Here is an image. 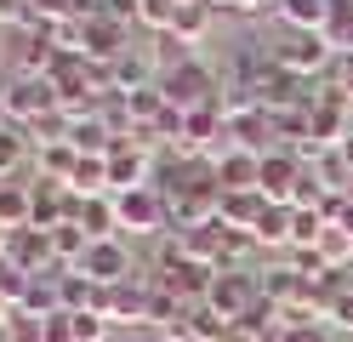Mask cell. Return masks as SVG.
<instances>
[{
    "label": "cell",
    "instance_id": "cell-24",
    "mask_svg": "<svg viewBox=\"0 0 353 342\" xmlns=\"http://www.w3.org/2000/svg\"><path fill=\"white\" fill-rule=\"evenodd\" d=\"M125 342H148V336H125Z\"/></svg>",
    "mask_w": 353,
    "mask_h": 342
},
{
    "label": "cell",
    "instance_id": "cell-22",
    "mask_svg": "<svg viewBox=\"0 0 353 342\" xmlns=\"http://www.w3.org/2000/svg\"><path fill=\"white\" fill-rule=\"evenodd\" d=\"M12 314H17V303H12V296H6V291H0V331H6V325H12Z\"/></svg>",
    "mask_w": 353,
    "mask_h": 342
},
{
    "label": "cell",
    "instance_id": "cell-2",
    "mask_svg": "<svg viewBox=\"0 0 353 342\" xmlns=\"http://www.w3.org/2000/svg\"><path fill=\"white\" fill-rule=\"evenodd\" d=\"M0 103H6V126H17V131H29L34 120H46V114L57 108V91H52V80L46 75H6V86H0Z\"/></svg>",
    "mask_w": 353,
    "mask_h": 342
},
{
    "label": "cell",
    "instance_id": "cell-13",
    "mask_svg": "<svg viewBox=\"0 0 353 342\" xmlns=\"http://www.w3.org/2000/svg\"><path fill=\"white\" fill-rule=\"evenodd\" d=\"M23 166L34 171V143H29V131L0 126V182H17V177H23Z\"/></svg>",
    "mask_w": 353,
    "mask_h": 342
},
{
    "label": "cell",
    "instance_id": "cell-17",
    "mask_svg": "<svg viewBox=\"0 0 353 342\" xmlns=\"http://www.w3.org/2000/svg\"><path fill=\"white\" fill-rule=\"evenodd\" d=\"M29 211H34V182H0V222L29 228Z\"/></svg>",
    "mask_w": 353,
    "mask_h": 342
},
{
    "label": "cell",
    "instance_id": "cell-23",
    "mask_svg": "<svg viewBox=\"0 0 353 342\" xmlns=\"http://www.w3.org/2000/svg\"><path fill=\"white\" fill-rule=\"evenodd\" d=\"M0 126H6V103H0Z\"/></svg>",
    "mask_w": 353,
    "mask_h": 342
},
{
    "label": "cell",
    "instance_id": "cell-10",
    "mask_svg": "<svg viewBox=\"0 0 353 342\" xmlns=\"http://www.w3.org/2000/svg\"><path fill=\"white\" fill-rule=\"evenodd\" d=\"M262 211H268V200H262L256 189H245V194H223V200H216V222L234 228V234H251Z\"/></svg>",
    "mask_w": 353,
    "mask_h": 342
},
{
    "label": "cell",
    "instance_id": "cell-11",
    "mask_svg": "<svg viewBox=\"0 0 353 342\" xmlns=\"http://www.w3.org/2000/svg\"><path fill=\"white\" fill-rule=\"evenodd\" d=\"M256 160L262 154H251V149H234V154H223L216 160V189L223 194H245V189H256Z\"/></svg>",
    "mask_w": 353,
    "mask_h": 342
},
{
    "label": "cell",
    "instance_id": "cell-1",
    "mask_svg": "<svg viewBox=\"0 0 353 342\" xmlns=\"http://www.w3.org/2000/svg\"><path fill=\"white\" fill-rule=\"evenodd\" d=\"M268 57H274V68H285L291 80H325L330 75V63H336V46H330L325 35H302V29H279L274 40H268Z\"/></svg>",
    "mask_w": 353,
    "mask_h": 342
},
{
    "label": "cell",
    "instance_id": "cell-8",
    "mask_svg": "<svg viewBox=\"0 0 353 342\" xmlns=\"http://www.w3.org/2000/svg\"><path fill=\"white\" fill-rule=\"evenodd\" d=\"M80 274L92 280L97 291H114L125 280H137V263H131V251L120 240H92V251L80 257Z\"/></svg>",
    "mask_w": 353,
    "mask_h": 342
},
{
    "label": "cell",
    "instance_id": "cell-12",
    "mask_svg": "<svg viewBox=\"0 0 353 342\" xmlns=\"http://www.w3.org/2000/svg\"><path fill=\"white\" fill-rule=\"evenodd\" d=\"M74 143L69 137H57V143H40L34 149V177L40 182H63V189H69V177H74Z\"/></svg>",
    "mask_w": 353,
    "mask_h": 342
},
{
    "label": "cell",
    "instance_id": "cell-26",
    "mask_svg": "<svg viewBox=\"0 0 353 342\" xmlns=\"http://www.w3.org/2000/svg\"><path fill=\"white\" fill-rule=\"evenodd\" d=\"M347 342H353V336H347Z\"/></svg>",
    "mask_w": 353,
    "mask_h": 342
},
{
    "label": "cell",
    "instance_id": "cell-20",
    "mask_svg": "<svg viewBox=\"0 0 353 342\" xmlns=\"http://www.w3.org/2000/svg\"><path fill=\"white\" fill-rule=\"evenodd\" d=\"M69 331H74V342H108V319L97 314V308H85V314H69Z\"/></svg>",
    "mask_w": 353,
    "mask_h": 342
},
{
    "label": "cell",
    "instance_id": "cell-15",
    "mask_svg": "<svg viewBox=\"0 0 353 342\" xmlns=\"http://www.w3.org/2000/svg\"><path fill=\"white\" fill-rule=\"evenodd\" d=\"M279 29H302V35H325L330 0H279Z\"/></svg>",
    "mask_w": 353,
    "mask_h": 342
},
{
    "label": "cell",
    "instance_id": "cell-6",
    "mask_svg": "<svg viewBox=\"0 0 353 342\" xmlns=\"http://www.w3.org/2000/svg\"><path fill=\"white\" fill-rule=\"evenodd\" d=\"M6 263L17 274H29V280H40V274H57V245H52V228H12L6 240Z\"/></svg>",
    "mask_w": 353,
    "mask_h": 342
},
{
    "label": "cell",
    "instance_id": "cell-16",
    "mask_svg": "<svg viewBox=\"0 0 353 342\" xmlns=\"http://www.w3.org/2000/svg\"><path fill=\"white\" fill-rule=\"evenodd\" d=\"M251 245L256 251H291V205H268L251 228Z\"/></svg>",
    "mask_w": 353,
    "mask_h": 342
},
{
    "label": "cell",
    "instance_id": "cell-21",
    "mask_svg": "<svg viewBox=\"0 0 353 342\" xmlns=\"http://www.w3.org/2000/svg\"><path fill=\"white\" fill-rule=\"evenodd\" d=\"M325 319H330V331H336V336H353V285L330 296V308H325Z\"/></svg>",
    "mask_w": 353,
    "mask_h": 342
},
{
    "label": "cell",
    "instance_id": "cell-9",
    "mask_svg": "<svg viewBox=\"0 0 353 342\" xmlns=\"http://www.w3.org/2000/svg\"><path fill=\"white\" fill-rule=\"evenodd\" d=\"M211 23H216V12L205 6V0H176V17H171V40H183L188 46V52H194V46H200L205 35H211Z\"/></svg>",
    "mask_w": 353,
    "mask_h": 342
},
{
    "label": "cell",
    "instance_id": "cell-3",
    "mask_svg": "<svg viewBox=\"0 0 353 342\" xmlns=\"http://www.w3.org/2000/svg\"><path fill=\"white\" fill-rule=\"evenodd\" d=\"M114 211H120V234H160L171 228V200L143 182V189H120L114 194Z\"/></svg>",
    "mask_w": 353,
    "mask_h": 342
},
{
    "label": "cell",
    "instance_id": "cell-7",
    "mask_svg": "<svg viewBox=\"0 0 353 342\" xmlns=\"http://www.w3.org/2000/svg\"><path fill=\"white\" fill-rule=\"evenodd\" d=\"M302 160L291 154V149H268L256 160V194L268 200V205H291L296 200V182H302Z\"/></svg>",
    "mask_w": 353,
    "mask_h": 342
},
{
    "label": "cell",
    "instance_id": "cell-5",
    "mask_svg": "<svg viewBox=\"0 0 353 342\" xmlns=\"http://www.w3.org/2000/svg\"><path fill=\"white\" fill-rule=\"evenodd\" d=\"M160 91H165V103L171 108H205V103H216L223 97V86H216V75L200 63V57H188L183 68H171V75H160Z\"/></svg>",
    "mask_w": 353,
    "mask_h": 342
},
{
    "label": "cell",
    "instance_id": "cell-4",
    "mask_svg": "<svg viewBox=\"0 0 353 342\" xmlns=\"http://www.w3.org/2000/svg\"><path fill=\"white\" fill-rule=\"evenodd\" d=\"M262 303V291H256V268H234V274H211V291H205V308L211 314H223L228 325H239L251 308Z\"/></svg>",
    "mask_w": 353,
    "mask_h": 342
},
{
    "label": "cell",
    "instance_id": "cell-18",
    "mask_svg": "<svg viewBox=\"0 0 353 342\" xmlns=\"http://www.w3.org/2000/svg\"><path fill=\"white\" fill-rule=\"evenodd\" d=\"M325 217H319V205H291V245H319L325 234Z\"/></svg>",
    "mask_w": 353,
    "mask_h": 342
},
{
    "label": "cell",
    "instance_id": "cell-25",
    "mask_svg": "<svg viewBox=\"0 0 353 342\" xmlns=\"http://www.w3.org/2000/svg\"><path fill=\"white\" fill-rule=\"evenodd\" d=\"M0 342H6V331H0Z\"/></svg>",
    "mask_w": 353,
    "mask_h": 342
},
{
    "label": "cell",
    "instance_id": "cell-19",
    "mask_svg": "<svg viewBox=\"0 0 353 342\" xmlns=\"http://www.w3.org/2000/svg\"><path fill=\"white\" fill-rule=\"evenodd\" d=\"M171 17H176V0H137V23L148 35H165Z\"/></svg>",
    "mask_w": 353,
    "mask_h": 342
},
{
    "label": "cell",
    "instance_id": "cell-14",
    "mask_svg": "<svg viewBox=\"0 0 353 342\" xmlns=\"http://www.w3.org/2000/svg\"><path fill=\"white\" fill-rule=\"evenodd\" d=\"M74 222L85 228L92 240H120V211H114V194H97V200H80Z\"/></svg>",
    "mask_w": 353,
    "mask_h": 342
}]
</instances>
